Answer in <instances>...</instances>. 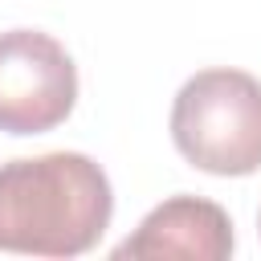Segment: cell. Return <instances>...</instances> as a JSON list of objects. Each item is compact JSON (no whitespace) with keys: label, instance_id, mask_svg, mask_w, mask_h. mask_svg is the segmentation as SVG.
Returning <instances> with one entry per match:
<instances>
[{"label":"cell","instance_id":"7a4b0ae2","mask_svg":"<svg viewBox=\"0 0 261 261\" xmlns=\"http://www.w3.org/2000/svg\"><path fill=\"white\" fill-rule=\"evenodd\" d=\"M179 155L208 175H249L261 167V82L245 69H204L188 77L171 106Z\"/></svg>","mask_w":261,"mask_h":261},{"label":"cell","instance_id":"3957f363","mask_svg":"<svg viewBox=\"0 0 261 261\" xmlns=\"http://www.w3.org/2000/svg\"><path fill=\"white\" fill-rule=\"evenodd\" d=\"M77 69L61 41L37 29L0 33V130L41 135L69 118Z\"/></svg>","mask_w":261,"mask_h":261},{"label":"cell","instance_id":"277c9868","mask_svg":"<svg viewBox=\"0 0 261 261\" xmlns=\"http://www.w3.org/2000/svg\"><path fill=\"white\" fill-rule=\"evenodd\" d=\"M228 253H232V220L220 204L200 196L163 200L114 249V257H184V261H224Z\"/></svg>","mask_w":261,"mask_h":261},{"label":"cell","instance_id":"6da1fadb","mask_svg":"<svg viewBox=\"0 0 261 261\" xmlns=\"http://www.w3.org/2000/svg\"><path fill=\"white\" fill-rule=\"evenodd\" d=\"M114 212L106 171L77 151L0 163V249L29 257L90 253Z\"/></svg>","mask_w":261,"mask_h":261}]
</instances>
